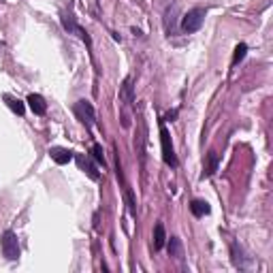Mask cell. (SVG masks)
Here are the masks:
<instances>
[{
    "label": "cell",
    "mask_w": 273,
    "mask_h": 273,
    "mask_svg": "<svg viewBox=\"0 0 273 273\" xmlns=\"http://www.w3.org/2000/svg\"><path fill=\"white\" fill-rule=\"evenodd\" d=\"M178 6H171V9H166L164 11V28H166V34L168 36H173L175 32H178Z\"/></svg>",
    "instance_id": "ba28073f"
},
{
    "label": "cell",
    "mask_w": 273,
    "mask_h": 273,
    "mask_svg": "<svg viewBox=\"0 0 273 273\" xmlns=\"http://www.w3.org/2000/svg\"><path fill=\"white\" fill-rule=\"evenodd\" d=\"M190 212H192V216L194 218H203V216H210V212H212V207H210V203L207 200H192L190 203Z\"/></svg>",
    "instance_id": "8fae6325"
},
{
    "label": "cell",
    "mask_w": 273,
    "mask_h": 273,
    "mask_svg": "<svg viewBox=\"0 0 273 273\" xmlns=\"http://www.w3.org/2000/svg\"><path fill=\"white\" fill-rule=\"evenodd\" d=\"M124 194H126V205H128V212H130L132 218H136V200H134V194H132V190L124 186Z\"/></svg>",
    "instance_id": "ac0fdd59"
},
{
    "label": "cell",
    "mask_w": 273,
    "mask_h": 273,
    "mask_svg": "<svg viewBox=\"0 0 273 273\" xmlns=\"http://www.w3.org/2000/svg\"><path fill=\"white\" fill-rule=\"evenodd\" d=\"M168 256H173V258H182V242L178 237L168 239Z\"/></svg>",
    "instance_id": "e0dca14e"
},
{
    "label": "cell",
    "mask_w": 273,
    "mask_h": 273,
    "mask_svg": "<svg viewBox=\"0 0 273 273\" xmlns=\"http://www.w3.org/2000/svg\"><path fill=\"white\" fill-rule=\"evenodd\" d=\"M230 254H232V262H235V267L246 269V264H244V250H242V248H239L237 244H232L230 246Z\"/></svg>",
    "instance_id": "2e32d148"
},
{
    "label": "cell",
    "mask_w": 273,
    "mask_h": 273,
    "mask_svg": "<svg viewBox=\"0 0 273 273\" xmlns=\"http://www.w3.org/2000/svg\"><path fill=\"white\" fill-rule=\"evenodd\" d=\"M0 248H2V254L6 256L9 260H18L20 258V242H18V235L13 230H4L2 232V239H0Z\"/></svg>",
    "instance_id": "3957f363"
},
{
    "label": "cell",
    "mask_w": 273,
    "mask_h": 273,
    "mask_svg": "<svg viewBox=\"0 0 273 273\" xmlns=\"http://www.w3.org/2000/svg\"><path fill=\"white\" fill-rule=\"evenodd\" d=\"M218 162H220V158H218V154H216V152H210V154H207V162H205V171H203V175H200V178H212V175L218 171Z\"/></svg>",
    "instance_id": "7c38bea8"
},
{
    "label": "cell",
    "mask_w": 273,
    "mask_h": 273,
    "mask_svg": "<svg viewBox=\"0 0 273 273\" xmlns=\"http://www.w3.org/2000/svg\"><path fill=\"white\" fill-rule=\"evenodd\" d=\"M120 100L124 102V105H132L134 102V86H132V77H126L122 86H120Z\"/></svg>",
    "instance_id": "8992f818"
},
{
    "label": "cell",
    "mask_w": 273,
    "mask_h": 273,
    "mask_svg": "<svg viewBox=\"0 0 273 273\" xmlns=\"http://www.w3.org/2000/svg\"><path fill=\"white\" fill-rule=\"evenodd\" d=\"M166 244V232H164V224L162 222H158L156 226H154V250H162Z\"/></svg>",
    "instance_id": "4fadbf2b"
},
{
    "label": "cell",
    "mask_w": 273,
    "mask_h": 273,
    "mask_svg": "<svg viewBox=\"0 0 273 273\" xmlns=\"http://www.w3.org/2000/svg\"><path fill=\"white\" fill-rule=\"evenodd\" d=\"M75 116L77 120L82 122L86 128H92L96 124V114H94V107H92V102H88V100H77L75 102Z\"/></svg>",
    "instance_id": "277c9868"
},
{
    "label": "cell",
    "mask_w": 273,
    "mask_h": 273,
    "mask_svg": "<svg viewBox=\"0 0 273 273\" xmlns=\"http://www.w3.org/2000/svg\"><path fill=\"white\" fill-rule=\"evenodd\" d=\"M4 100H6V105L11 107V111H13V114H18V116H24V111H26V107H24V102H22L20 98H15V96L6 94V96H4Z\"/></svg>",
    "instance_id": "9a60e30c"
},
{
    "label": "cell",
    "mask_w": 273,
    "mask_h": 273,
    "mask_svg": "<svg viewBox=\"0 0 273 273\" xmlns=\"http://www.w3.org/2000/svg\"><path fill=\"white\" fill-rule=\"evenodd\" d=\"M175 118H178V109L168 111V114L164 116V122H175Z\"/></svg>",
    "instance_id": "44dd1931"
},
{
    "label": "cell",
    "mask_w": 273,
    "mask_h": 273,
    "mask_svg": "<svg viewBox=\"0 0 273 273\" xmlns=\"http://www.w3.org/2000/svg\"><path fill=\"white\" fill-rule=\"evenodd\" d=\"M77 164L79 168H82L84 173H88V178L94 180V182H98L100 180V173H98V168L94 166V162L90 158H86V156H77Z\"/></svg>",
    "instance_id": "52a82bcc"
},
{
    "label": "cell",
    "mask_w": 273,
    "mask_h": 273,
    "mask_svg": "<svg viewBox=\"0 0 273 273\" xmlns=\"http://www.w3.org/2000/svg\"><path fill=\"white\" fill-rule=\"evenodd\" d=\"M160 146H162V160L166 166L171 168H178L180 160L175 156V148H173V141H171V134H168L166 126H164V120H160Z\"/></svg>",
    "instance_id": "6da1fadb"
},
{
    "label": "cell",
    "mask_w": 273,
    "mask_h": 273,
    "mask_svg": "<svg viewBox=\"0 0 273 273\" xmlns=\"http://www.w3.org/2000/svg\"><path fill=\"white\" fill-rule=\"evenodd\" d=\"M60 22H62V28L68 32V34H77L82 41H86L88 43V47H92V41H90V36H88V32L79 26V24L75 22V18L73 15H68V13H62V18H60Z\"/></svg>",
    "instance_id": "5b68a950"
},
{
    "label": "cell",
    "mask_w": 273,
    "mask_h": 273,
    "mask_svg": "<svg viewBox=\"0 0 273 273\" xmlns=\"http://www.w3.org/2000/svg\"><path fill=\"white\" fill-rule=\"evenodd\" d=\"M246 52H248V45H246V43H239V45L235 47V54H232V62H230V66H237V64L246 58Z\"/></svg>",
    "instance_id": "d6986e66"
},
{
    "label": "cell",
    "mask_w": 273,
    "mask_h": 273,
    "mask_svg": "<svg viewBox=\"0 0 273 273\" xmlns=\"http://www.w3.org/2000/svg\"><path fill=\"white\" fill-rule=\"evenodd\" d=\"M205 15H207V11L200 9V6H194V9H190L188 13H184L182 15V24H180L182 32L192 34V32L200 30V26H203V22H205Z\"/></svg>",
    "instance_id": "7a4b0ae2"
},
{
    "label": "cell",
    "mask_w": 273,
    "mask_h": 273,
    "mask_svg": "<svg viewBox=\"0 0 273 273\" xmlns=\"http://www.w3.org/2000/svg\"><path fill=\"white\" fill-rule=\"evenodd\" d=\"M136 154H139L141 166H143L146 164V126H143V122H141V132L136 136Z\"/></svg>",
    "instance_id": "5bb4252c"
},
{
    "label": "cell",
    "mask_w": 273,
    "mask_h": 273,
    "mask_svg": "<svg viewBox=\"0 0 273 273\" xmlns=\"http://www.w3.org/2000/svg\"><path fill=\"white\" fill-rule=\"evenodd\" d=\"M92 156H94L96 162L102 164V168L107 166V162H105V152H102V148L98 146V143H94V146H92Z\"/></svg>",
    "instance_id": "ffe728a7"
},
{
    "label": "cell",
    "mask_w": 273,
    "mask_h": 273,
    "mask_svg": "<svg viewBox=\"0 0 273 273\" xmlns=\"http://www.w3.org/2000/svg\"><path fill=\"white\" fill-rule=\"evenodd\" d=\"M28 105L34 111V116H45L47 114V102L41 94H30L28 96Z\"/></svg>",
    "instance_id": "30bf717a"
},
{
    "label": "cell",
    "mask_w": 273,
    "mask_h": 273,
    "mask_svg": "<svg viewBox=\"0 0 273 273\" xmlns=\"http://www.w3.org/2000/svg\"><path fill=\"white\" fill-rule=\"evenodd\" d=\"M50 156L56 164H68L73 160V152L66 150V148H52L50 150Z\"/></svg>",
    "instance_id": "9c48e42d"
}]
</instances>
